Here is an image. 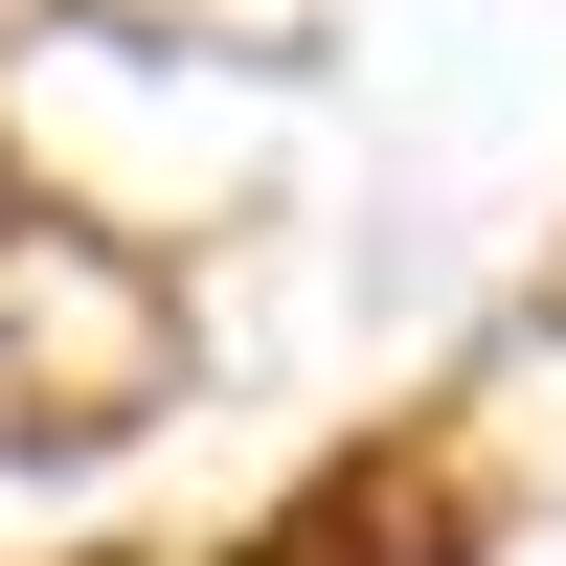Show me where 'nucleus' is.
Returning <instances> with one entry per match:
<instances>
[{
    "label": "nucleus",
    "mask_w": 566,
    "mask_h": 566,
    "mask_svg": "<svg viewBox=\"0 0 566 566\" xmlns=\"http://www.w3.org/2000/svg\"><path fill=\"white\" fill-rule=\"evenodd\" d=\"M159 386H181V295H159V250L23 205V227H0V453H114Z\"/></svg>",
    "instance_id": "f257e3e1"
},
{
    "label": "nucleus",
    "mask_w": 566,
    "mask_h": 566,
    "mask_svg": "<svg viewBox=\"0 0 566 566\" xmlns=\"http://www.w3.org/2000/svg\"><path fill=\"white\" fill-rule=\"evenodd\" d=\"M250 566H476V499H453V453H340V476H295V522H272Z\"/></svg>",
    "instance_id": "f03ea898"
}]
</instances>
